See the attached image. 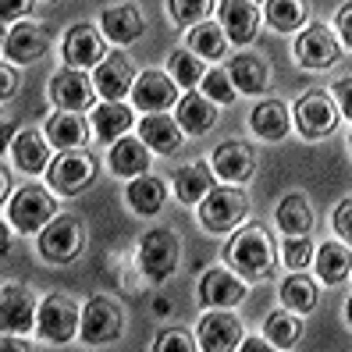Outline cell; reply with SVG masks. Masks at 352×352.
<instances>
[{
	"label": "cell",
	"instance_id": "2e32d148",
	"mask_svg": "<svg viewBox=\"0 0 352 352\" xmlns=\"http://www.w3.org/2000/svg\"><path fill=\"white\" fill-rule=\"evenodd\" d=\"M93 86H96V93L103 100H125V93H132V86H135V75H132L129 57H121V54L103 57L100 65H96Z\"/></svg>",
	"mask_w": 352,
	"mask_h": 352
},
{
	"label": "cell",
	"instance_id": "30bf717a",
	"mask_svg": "<svg viewBox=\"0 0 352 352\" xmlns=\"http://www.w3.org/2000/svg\"><path fill=\"white\" fill-rule=\"evenodd\" d=\"M132 103L146 114H160L178 103V82L164 72H142L132 86Z\"/></svg>",
	"mask_w": 352,
	"mask_h": 352
},
{
	"label": "cell",
	"instance_id": "f35d334b",
	"mask_svg": "<svg viewBox=\"0 0 352 352\" xmlns=\"http://www.w3.org/2000/svg\"><path fill=\"white\" fill-rule=\"evenodd\" d=\"M214 0H168V8H171V18L178 25H199L206 11H210Z\"/></svg>",
	"mask_w": 352,
	"mask_h": 352
},
{
	"label": "cell",
	"instance_id": "484cf974",
	"mask_svg": "<svg viewBox=\"0 0 352 352\" xmlns=\"http://www.w3.org/2000/svg\"><path fill=\"white\" fill-rule=\"evenodd\" d=\"M11 157H14V164H18L22 171L39 175V171H43L47 164H50V139L39 135V132H32V129L18 132L14 146H11Z\"/></svg>",
	"mask_w": 352,
	"mask_h": 352
},
{
	"label": "cell",
	"instance_id": "d590c367",
	"mask_svg": "<svg viewBox=\"0 0 352 352\" xmlns=\"http://www.w3.org/2000/svg\"><path fill=\"white\" fill-rule=\"evenodd\" d=\"M224 43H228V36H224V29L221 25H214V22H199V25H192V32H189V50L196 54V57H224Z\"/></svg>",
	"mask_w": 352,
	"mask_h": 352
},
{
	"label": "cell",
	"instance_id": "e0dca14e",
	"mask_svg": "<svg viewBox=\"0 0 352 352\" xmlns=\"http://www.w3.org/2000/svg\"><path fill=\"white\" fill-rule=\"evenodd\" d=\"M242 345V324L235 314H206L199 320V349L228 352Z\"/></svg>",
	"mask_w": 352,
	"mask_h": 352
},
{
	"label": "cell",
	"instance_id": "f546056e",
	"mask_svg": "<svg viewBox=\"0 0 352 352\" xmlns=\"http://www.w3.org/2000/svg\"><path fill=\"white\" fill-rule=\"evenodd\" d=\"M214 189V171H210V164H189V168H182L178 178H175V192L182 203H199L206 192Z\"/></svg>",
	"mask_w": 352,
	"mask_h": 352
},
{
	"label": "cell",
	"instance_id": "4fadbf2b",
	"mask_svg": "<svg viewBox=\"0 0 352 352\" xmlns=\"http://www.w3.org/2000/svg\"><path fill=\"white\" fill-rule=\"evenodd\" d=\"M296 125L306 139H320L327 135L331 129L338 125V111H335V103H331V96L324 93H309L296 103Z\"/></svg>",
	"mask_w": 352,
	"mask_h": 352
},
{
	"label": "cell",
	"instance_id": "ac0fdd59",
	"mask_svg": "<svg viewBox=\"0 0 352 352\" xmlns=\"http://www.w3.org/2000/svg\"><path fill=\"white\" fill-rule=\"evenodd\" d=\"M47 47H50L47 32L32 22H22V25H11V32L4 39V57L14 60V65H29V60L43 57Z\"/></svg>",
	"mask_w": 352,
	"mask_h": 352
},
{
	"label": "cell",
	"instance_id": "6da1fadb",
	"mask_svg": "<svg viewBox=\"0 0 352 352\" xmlns=\"http://www.w3.org/2000/svg\"><path fill=\"white\" fill-rule=\"evenodd\" d=\"M224 256L239 274L260 278V274H271V267H274V242L267 232H260V228H242V232L228 242Z\"/></svg>",
	"mask_w": 352,
	"mask_h": 352
},
{
	"label": "cell",
	"instance_id": "7a4b0ae2",
	"mask_svg": "<svg viewBox=\"0 0 352 352\" xmlns=\"http://www.w3.org/2000/svg\"><path fill=\"white\" fill-rule=\"evenodd\" d=\"M245 214H250V199L239 189H228V185L224 189H210L199 199V221H203L206 232H214V235L232 232Z\"/></svg>",
	"mask_w": 352,
	"mask_h": 352
},
{
	"label": "cell",
	"instance_id": "7dc6e473",
	"mask_svg": "<svg viewBox=\"0 0 352 352\" xmlns=\"http://www.w3.org/2000/svg\"><path fill=\"white\" fill-rule=\"evenodd\" d=\"M239 349H242V352H267V342H263V338H242Z\"/></svg>",
	"mask_w": 352,
	"mask_h": 352
},
{
	"label": "cell",
	"instance_id": "7c38bea8",
	"mask_svg": "<svg viewBox=\"0 0 352 352\" xmlns=\"http://www.w3.org/2000/svg\"><path fill=\"white\" fill-rule=\"evenodd\" d=\"M60 50H65L68 68H96L103 60V36L89 22H78V25H72L65 32Z\"/></svg>",
	"mask_w": 352,
	"mask_h": 352
},
{
	"label": "cell",
	"instance_id": "ee69618b",
	"mask_svg": "<svg viewBox=\"0 0 352 352\" xmlns=\"http://www.w3.org/2000/svg\"><path fill=\"white\" fill-rule=\"evenodd\" d=\"M29 8H32V0H0V18L11 25L14 18H22V14H29Z\"/></svg>",
	"mask_w": 352,
	"mask_h": 352
},
{
	"label": "cell",
	"instance_id": "bcb514c9",
	"mask_svg": "<svg viewBox=\"0 0 352 352\" xmlns=\"http://www.w3.org/2000/svg\"><path fill=\"white\" fill-rule=\"evenodd\" d=\"M338 36H342V43L352 50V4H345L338 11Z\"/></svg>",
	"mask_w": 352,
	"mask_h": 352
},
{
	"label": "cell",
	"instance_id": "83f0119b",
	"mask_svg": "<svg viewBox=\"0 0 352 352\" xmlns=\"http://www.w3.org/2000/svg\"><path fill=\"white\" fill-rule=\"evenodd\" d=\"M150 168V146L142 139H121L114 142V150H111V171L121 175V178H139L142 171Z\"/></svg>",
	"mask_w": 352,
	"mask_h": 352
},
{
	"label": "cell",
	"instance_id": "74e56055",
	"mask_svg": "<svg viewBox=\"0 0 352 352\" xmlns=\"http://www.w3.org/2000/svg\"><path fill=\"white\" fill-rule=\"evenodd\" d=\"M302 335V320L296 309H288V314H271L267 317V342H274L278 349H292Z\"/></svg>",
	"mask_w": 352,
	"mask_h": 352
},
{
	"label": "cell",
	"instance_id": "b9f144b4",
	"mask_svg": "<svg viewBox=\"0 0 352 352\" xmlns=\"http://www.w3.org/2000/svg\"><path fill=\"white\" fill-rule=\"evenodd\" d=\"M157 349H160V352H178V349H182V352H192L196 342L185 335V331H164L160 342H157Z\"/></svg>",
	"mask_w": 352,
	"mask_h": 352
},
{
	"label": "cell",
	"instance_id": "8d00e7d4",
	"mask_svg": "<svg viewBox=\"0 0 352 352\" xmlns=\"http://www.w3.org/2000/svg\"><path fill=\"white\" fill-rule=\"evenodd\" d=\"M281 302L288 309H296V314H309V309L317 306V285L302 274H292L281 285Z\"/></svg>",
	"mask_w": 352,
	"mask_h": 352
},
{
	"label": "cell",
	"instance_id": "60d3db41",
	"mask_svg": "<svg viewBox=\"0 0 352 352\" xmlns=\"http://www.w3.org/2000/svg\"><path fill=\"white\" fill-rule=\"evenodd\" d=\"M314 245H309V239L306 235H288V242H285V263L292 267V271H302V267L314 260Z\"/></svg>",
	"mask_w": 352,
	"mask_h": 352
},
{
	"label": "cell",
	"instance_id": "c3c4849f",
	"mask_svg": "<svg viewBox=\"0 0 352 352\" xmlns=\"http://www.w3.org/2000/svg\"><path fill=\"white\" fill-rule=\"evenodd\" d=\"M18 89V75L11 72V68H4V89H0V93H4V96H11Z\"/></svg>",
	"mask_w": 352,
	"mask_h": 352
},
{
	"label": "cell",
	"instance_id": "ab89813d",
	"mask_svg": "<svg viewBox=\"0 0 352 352\" xmlns=\"http://www.w3.org/2000/svg\"><path fill=\"white\" fill-rule=\"evenodd\" d=\"M203 93L214 103H232L235 100V82L228 72H206L203 75Z\"/></svg>",
	"mask_w": 352,
	"mask_h": 352
},
{
	"label": "cell",
	"instance_id": "9c48e42d",
	"mask_svg": "<svg viewBox=\"0 0 352 352\" xmlns=\"http://www.w3.org/2000/svg\"><path fill=\"white\" fill-rule=\"evenodd\" d=\"M50 96L60 111H89L96 100V86L82 75V68H65L50 78Z\"/></svg>",
	"mask_w": 352,
	"mask_h": 352
},
{
	"label": "cell",
	"instance_id": "7bdbcfd3",
	"mask_svg": "<svg viewBox=\"0 0 352 352\" xmlns=\"http://www.w3.org/2000/svg\"><path fill=\"white\" fill-rule=\"evenodd\" d=\"M335 228H338V235L352 245V199H345L335 210Z\"/></svg>",
	"mask_w": 352,
	"mask_h": 352
},
{
	"label": "cell",
	"instance_id": "5b68a950",
	"mask_svg": "<svg viewBox=\"0 0 352 352\" xmlns=\"http://www.w3.org/2000/svg\"><path fill=\"white\" fill-rule=\"evenodd\" d=\"M82 327V309L68 299V296H50L39 302V338L65 345L72 342V335Z\"/></svg>",
	"mask_w": 352,
	"mask_h": 352
},
{
	"label": "cell",
	"instance_id": "ffe728a7",
	"mask_svg": "<svg viewBox=\"0 0 352 352\" xmlns=\"http://www.w3.org/2000/svg\"><path fill=\"white\" fill-rule=\"evenodd\" d=\"M175 121L182 125V132L203 135V132H210V129L217 125V107H214V100L206 96V93H185V96L178 100Z\"/></svg>",
	"mask_w": 352,
	"mask_h": 352
},
{
	"label": "cell",
	"instance_id": "4316f807",
	"mask_svg": "<svg viewBox=\"0 0 352 352\" xmlns=\"http://www.w3.org/2000/svg\"><path fill=\"white\" fill-rule=\"evenodd\" d=\"M228 75H232L235 89L239 93H263L267 89V78H271V68H267V60L256 57V54H239L232 57V65H228Z\"/></svg>",
	"mask_w": 352,
	"mask_h": 352
},
{
	"label": "cell",
	"instance_id": "5bb4252c",
	"mask_svg": "<svg viewBox=\"0 0 352 352\" xmlns=\"http://www.w3.org/2000/svg\"><path fill=\"white\" fill-rule=\"evenodd\" d=\"M221 29L232 43L245 47L260 32V11L253 0H221Z\"/></svg>",
	"mask_w": 352,
	"mask_h": 352
},
{
	"label": "cell",
	"instance_id": "f1b7e54d",
	"mask_svg": "<svg viewBox=\"0 0 352 352\" xmlns=\"http://www.w3.org/2000/svg\"><path fill=\"white\" fill-rule=\"evenodd\" d=\"M89 129H86V121H82L75 111H60V114H50L47 121V139H50V146L57 150H78L82 142H86Z\"/></svg>",
	"mask_w": 352,
	"mask_h": 352
},
{
	"label": "cell",
	"instance_id": "603a6c76",
	"mask_svg": "<svg viewBox=\"0 0 352 352\" xmlns=\"http://www.w3.org/2000/svg\"><path fill=\"white\" fill-rule=\"evenodd\" d=\"M100 29H103V36H107V39H114V43L125 47V43H135L146 25H142L139 8H132V4H114V8L103 11Z\"/></svg>",
	"mask_w": 352,
	"mask_h": 352
},
{
	"label": "cell",
	"instance_id": "f907efd6",
	"mask_svg": "<svg viewBox=\"0 0 352 352\" xmlns=\"http://www.w3.org/2000/svg\"><path fill=\"white\" fill-rule=\"evenodd\" d=\"M349 142H352V139H349Z\"/></svg>",
	"mask_w": 352,
	"mask_h": 352
},
{
	"label": "cell",
	"instance_id": "277c9868",
	"mask_svg": "<svg viewBox=\"0 0 352 352\" xmlns=\"http://www.w3.org/2000/svg\"><path fill=\"white\" fill-rule=\"evenodd\" d=\"M178 256H182L178 253V239L171 232H160V228L146 232L142 242H139V267H142V274H146L153 285L168 281L175 274Z\"/></svg>",
	"mask_w": 352,
	"mask_h": 352
},
{
	"label": "cell",
	"instance_id": "cb8c5ba5",
	"mask_svg": "<svg viewBox=\"0 0 352 352\" xmlns=\"http://www.w3.org/2000/svg\"><path fill=\"white\" fill-rule=\"evenodd\" d=\"M250 125H253V132L260 139L278 142V139L288 135V129H292V114H288V107H285L281 100H263V103H256V107H253Z\"/></svg>",
	"mask_w": 352,
	"mask_h": 352
},
{
	"label": "cell",
	"instance_id": "f6af8a7d",
	"mask_svg": "<svg viewBox=\"0 0 352 352\" xmlns=\"http://www.w3.org/2000/svg\"><path fill=\"white\" fill-rule=\"evenodd\" d=\"M335 100H338V111L352 121V78L335 82Z\"/></svg>",
	"mask_w": 352,
	"mask_h": 352
},
{
	"label": "cell",
	"instance_id": "ba28073f",
	"mask_svg": "<svg viewBox=\"0 0 352 352\" xmlns=\"http://www.w3.org/2000/svg\"><path fill=\"white\" fill-rule=\"evenodd\" d=\"M93 175H96V160L89 153H82V150H65L47 171L54 192H65V196L86 189V185L93 182Z\"/></svg>",
	"mask_w": 352,
	"mask_h": 352
},
{
	"label": "cell",
	"instance_id": "e575fe53",
	"mask_svg": "<svg viewBox=\"0 0 352 352\" xmlns=\"http://www.w3.org/2000/svg\"><path fill=\"white\" fill-rule=\"evenodd\" d=\"M168 72H171V78L178 82L182 89H192V86H199L203 82V75H206V68H203V60L192 54V50H171V57H168Z\"/></svg>",
	"mask_w": 352,
	"mask_h": 352
},
{
	"label": "cell",
	"instance_id": "8992f818",
	"mask_svg": "<svg viewBox=\"0 0 352 352\" xmlns=\"http://www.w3.org/2000/svg\"><path fill=\"white\" fill-rule=\"evenodd\" d=\"M82 342L89 345H107L121 335V306L107 296H93L82 306V327H78Z\"/></svg>",
	"mask_w": 352,
	"mask_h": 352
},
{
	"label": "cell",
	"instance_id": "44dd1931",
	"mask_svg": "<svg viewBox=\"0 0 352 352\" xmlns=\"http://www.w3.org/2000/svg\"><path fill=\"white\" fill-rule=\"evenodd\" d=\"M0 324H4V335H25V331L36 324V302L25 288L8 285L4 288V306H0Z\"/></svg>",
	"mask_w": 352,
	"mask_h": 352
},
{
	"label": "cell",
	"instance_id": "1f68e13d",
	"mask_svg": "<svg viewBox=\"0 0 352 352\" xmlns=\"http://www.w3.org/2000/svg\"><path fill=\"white\" fill-rule=\"evenodd\" d=\"M314 263H317V274L327 285H338L352 271V253L345 250V245H338V242H324L320 250L314 253Z\"/></svg>",
	"mask_w": 352,
	"mask_h": 352
},
{
	"label": "cell",
	"instance_id": "d4e9b609",
	"mask_svg": "<svg viewBox=\"0 0 352 352\" xmlns=\"http://www.w3.org/2000/svg\"><path fill=\"white\" fill-rule=\"evenodd\" d=\"M93 129H96V139L100 142H118L125 139L129 129H132V111L125 107L121 100H107L93 111Z\"/></svg>",
	"mask_w": 352,
	"mask_h": 352
},
{
	"label": "cell",
	"instance_id": "d6986e66",
	"mask_svg": "<svg viewBox=\"0 0 352 352\" xmlns=\"http://www.w3.org/2000/svg\"><path fill=\"white\" fill-rule=\"evenodd\" d=\"M253 168H256V157L245 142H224V146L214 150V175H221L224 182H232V185L250 182Z\"/></svg>",
	"mask_w": 352,
	"mask_h": 352
},
{
	"label": "cell",
	"instance_id": "d6a6232c",
	"mask_svg": "<svg viewBox=\"0 0 352 352\" xmlns=\"http://www.w3.org/2000/svg\"><path fill=\"white\" fill-rule=\"evenodd\" d=\"M278 228L285 235H306L309 228H314V214H309V206L299 192L292 196H285L278 203Z\"/></svg>",
	"mask_w": 352,
	"mask_h": 352
},
{
	"label": "cell",
	"instance_id": "681fc988",
	"mask_svg": "<svg viewBox=\"0 0 352 352\" xmlns=\"http://www.w3.org/2000/svg\"><path fill=\"white\" fill-rule=\"evenodd\" d=\"M345 317H349V324H352V299H349V306H345Z\"/></svg>",
	"mask_w": 352,
	"mask_h": 352
},
{
	"label": "cell",
	"instance_id": "7402d4cb",
	"mask_svg": "<svg viewBox=\"0 0 352 352\" xmlns=\"http://www.w3.org/2000/svg\"><path fill=\"white\" fill-rule=\"evenodd\" d=\"M139 139L160 157H171L182 146V125L168 114H146L139 125Z\"/></svg>",
	"mask_w": 352,
	"mask_h": 352
},
{
	"label": "cell",
	"instance_id": "52a82bcc",
	"mask_svg": "<svg viewBox=\"0 0 352 352\" xmlns=\"http://www.w3.org/2000/svg\"><path fill=\"white\" fill-rule=\"evenodd\" d=\"M82 250V224L75 217H54L39 232V256L50 263H72Z\"/></svg>",
	"mask_w": 352,
	"mask_h": 352
},
{
	"label": "cell",
	"instance_id": "3957f363",
	"mask_svg": "<svg viewBox=\"0 0 352 352\" xmlns=\"http://www.w3.org/2000/svg\"><path fill=\"white\" fill-rule=\"evenodd\" d=\"M54 210H57V206H54L50 192H43L39 185H25V189H18L11 196L8 221L18 228V232L32 235V232H43V228L54 221Z\"/></svg>",
	"mask_w": 352,
	"mask_h": 352
},
{
	"label": "cell",
	"instance_id": "9a60e30c",
	"mask_svg": "<svg viewBox=\"0 0 352 352\" xmlns=\"http://www.w3.org/2000/svg\"><path fill=\"white\" fill-rule=\"evenodd\" d=\"M245 281L235 278L232 271H206L199 278V302L206 309H224V306H235L245 299Z\"/></svg>",
	"mask_w": 352,
	"mask_h": 352
},
{
	"label": "cell",
	"instance_id": "8fae6325",
	"mask_svg": "<svg viewBox=\"0 0 352 352\" xmlns=\"http://www.w3.org/2000/svg\"><path fill=\"white\" fill-rule=\"evenodd\" d=\"M296 60L309 72H324L338 60V39L331 36L324 25H309L296 39Z\"/></svg>",
	"mask_w": 352,
	"mask_h": 352
},
{
	"label": "cell",
	"instance_id": "4dcf8cb0",
	"mask_svg": "<svg viewBox=\"0 0 352 352\" xmlns=\"http://www.w3.org/2000/svg\"><path fill=\"white\" fill-rule=\"evenodd\" d=\"M125 199H129V206H132L135 214L153 217V214H160V206H164V182L160 178H150V175H139L129 185Z\"/></svg>",
	"mask_w": 352,
	"mask_h": 352
},
{
	"label": "cell",
	"instance_id": "836d02e7",
	"mask_svg": "<svg viewBox=\"0 0 352 352\" xmlns=\"http://www.w3.org/2000/svg\"><path fill=\"white\" fill-rule=\"evenodd\" d=\"M306 22V0H267V25L278 32H296Z\"/></svg>",
	"mask_w": 352,
	"mask_h": 352
}]
</instances>
